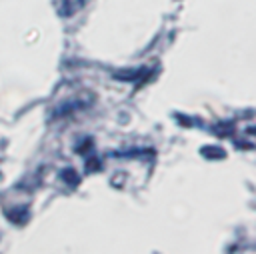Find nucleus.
I'll return each instance as SVG.
<instances>
[{
  "label": "nucleus",
  "instance_id": "f03ea898",
  "mask_svg": "<svg viewBox=\"0 0 256 254\" xmlns=\"http://www.w3.org/2000/svg\"><path fill=\"white\" fill-rule=\"evenodd\" d=\"M62 178L68 182V184H72V186H76L78 182H80V178H78V174L72 170V168H66V170H62Z\"/></svg>",
  "mask_w": 256,
  "mask_h": 254
},
{
  "label": "nucleus",
  "instance_id": "f257e3e1",
  "mask_svg": "<svg viewBox=\"0 0 256 254\" xmlns=\"http://www.w3.org/2000/svg\"><path fill=\"white\" fill-rule=\"evenodd\" d=\"M200 154H202L204 158H208V160H218V158H226V152H224L222 148H218V146H204V148L200 150Z\"/></svg>",
  "mask_w": 256,
  "mask_h": 254
}]
</instances>
